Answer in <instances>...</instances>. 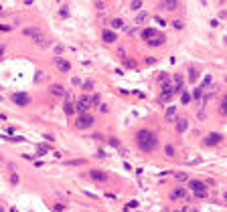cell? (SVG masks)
I'll return each instance as SVG.
<instances>
[{
	"label": "cell",
	"mask_w": 227,
	"mask_h": 212,
	"mask_svg": "<svg viewBox=\"0 0 227 212\" xmlns=\"http://www.w3.org/2000/svg\"><path fill=\"white\" fill-rule=\"evenodd\" d=\"M136 146L142 152H152L156 147V135L152 133L150 129H140L136 133Z\"/></svg>",
	"instance_id": "obj_1"
},
{
	"label": "cell",
	"mask_w": 227,
	"mask_h": 212,
	"mask_svg": "<svg viewBox=\"0 0 227 212\" xmlns=\"http://www.w3.org/2000/svg\"><path fill=\"white\" fill-rule=\"evenodd\" d=\"M189 188L193 190V194H195L197 198H207V196H209L207 184H203L201 180H191V182H189Z\"/></svg>",
	"instance_id": "obj_2"
},
{
	"label": "cell",
	"mask_w": 227,
	"mask_h": 212,
	"mask_svg": "<svg viewBox=\"0 0 227 212\" xmlns=\"http://www.w3.org/2000/svg\"><path fill=\"white\" fill-rule=\"evenodd\" d=\"M89 105H91V99H89L87 95H81V97H79V101L75 103V111L79 113V115H83V113H87Z\"/></svg>",
	"instance_id": "obj_3"
},
{
	"label": "cell",
	"mask_w": 227,
	"mask_h": 212,
	"mask_svg": "<svg viewBox=\"0 0 227 212\" xmlns=\"http://www.w3.org/2000/svg\"><path fill=\"white\" fill-rule=\"evenodd\" d=\"M93 115H89V113H83V115H79L77 117V121H75V125L79 127V129H87V127H91L93 125Z\"/></svg>",
	"instance_id": "obj_4"
},
{
	"label": "cell",
	"mask_w": 227,
	"mask_h": 212,
	"mask_svg": "<svg viewBox=\"0 0 227 212\" xmlns=\"http://www.w3.org/2000/svg\"><path fill=\"white\" fill-rule=\"evenodd\" d=\"M55 67H57L59 71H61V73H69V69H71V63L69 61H65V59L63 57H55Z\"/></svg>",
	"instance_id": "obj_5"
},
{
	"label": "cell",
	"mask_w": 227,
	"mask_h": 212,
	"mask_svg": "<svg viewBox=\"0 0 227 212\" xmlns=\"http://www.w3.org/2000/svg\"><path fill=\"white\" fill-rule=\"evenodd\" d=\"M12 101H14L16 105H28L31 103V97H28L27 93H14V95H12Z\"/></svg>",
	"instance_id": "obj_6"
},
{
	"label": "cell",
	"mask_w": 227,
	"mask_h": 212,
	"mask_svg": "<svg viewBox=\"0 0 227 212\" xmlns=\"http://www.w3.org/2000/svg\"><path fill=\"white\" fill-rule=\"evenodd\" d=\"M89 178H91L93 182H108V180H110L108 174L100 172V170H91V172H89Z\"/></svg>",
	"instance_id": "obj_7"
},
{
	"label": "cell",
	"mask_w": 227,
	"mask_h": 212,
	"mask_svg": "<svg viewBox=\"0 0 227 212\" xmlns=\"http://www.w3.org/2000/svg\"><path fill=\"white\" fill-rule=\"evenodd\" d=\"M221 139H223L221 133H209V135H205V146H217Z\"/></svg>",
	"instance_id": "obj_8"
},
{
	"label": "cell",
	"mask_w": 227,
	"mask_h": 212,
	"mask_svg": "<svg viewBox=\"0 0 227 212\" xmlns=\"http://www.w3.org/2000/svg\"><path fill=\"white\" fill-rule=\"evenodd\" d=\"M185 198H187V190L181 188V186H178L177 190H173V192H170V200H185Z\"/></svg>",
	"instance_id": "obj_9"
},
{
	"label": "cell",
	"mask_w": 227,
	"mask_h": 212,
	"mask_svg": "<svg viewBox=\"0 0 227 212\" xmlns=\"http://www.w3.org/2000/svg\"><path fill=\"white\" fill-rule=\"evenodd\" d=\"M49 93H53L55 97H67V95H69V93H67L61 85H51V87H49Z\"/></svg>",
	"instance_id": "obj_10"
},
{
	"label": "cell",
	"mask_w": 227,
	"mask_h": 212,
	"mask_svg": "<svg viewBox=\"0 0 227 212\" xmlns=\"http://www.w3.org/2000/svg\"><path fill=\"white\" fill-rule=\"evenodd\" d=\"M177 113H178V109L174 107V105H170V107L166 109V115H164V119H166V121H174V119H177Z\"/></svg>",
	"instance_id": "obj_11"
},
{
	"label": "cell",
	"mask_w": 227,
	"mask_h": 212,
	"mask_svg": "<svg viewBox=\"0 0 227 212\" xmlns=\"http://www.w3.org/2000/svg\"><path fill=\"white\" fill-rule=\"evenodd\" d=\"M183 87H185V81H183L181 75H177V77H174V87H173V91H174V93H183Z\"/></svg>",
	"instance_id": "obj_12"
},
{
	"label": "cell",
	"mask_w": 227,
	"mask_h": 212,
	"mask_svg": "<svg viewBox=\"0 0 227 212\" xmlns=\"http://www.w3.org/2000/svg\"><path fill=\"white\" fill-rule=\"evenodd\" d=\"M187 127H189V121H187L185 117H181V119H177V125H174V129H177L178 133H183V131H187Z\"/></svg>",
	"instance_id": "obj_13"
},
{
	"label": "cell",
	"mask_w": 227,
	"mask_h": 212,
	"mask_svg": "<svg viewBox=\"0 0 227 212\" xmlns=\"http://www.w3.org/2000/svg\"><path fill=\"white\" fill-rule=\"evenodd\" d=\"M33 41H35V45L39 46V49H47V46H49V41H47L45 36H43V32H41L39 36H35Z\"/></svg>",
	"instance_id": "obj_14"
},
{
	"label": "cell",
	"mask_w": 227,
	"mask_h": 212,
	"mask_svg": "<svg viewBox=\"0 0 227 212\" xmlns=\"http://www.w3.org/2000/svg\"><path fill=\"white\" fill-rule=\"evenodd\" d=\"M173 89H164V91H162L160 93V97H158V101H160V103H166V101H168L170 99V97H173Z\"/></svg>",
	"instance_id": "obj_15"
},
{
	"label": "cell",
	"mask_w": 227,
	"mask_h": 212,
	"mask_svg": "<svg viewBox=\"0 0 227 212\" xmlns=\"http://www.w3.org/2000/svg\"><path fill=\"white\" fill-rule=\"evenodd\" d=\"M162 8H166V10H177L178 8V2H174V0H164V2H160Z\"/></svg>",
	"instance_id": "obj_16"
},
{
	"label": "cell",
	"mask_w": 227,
	"mask_h": 212,
	"mask_svg": "<svg viewBox=\"0 0 227 212\" xmlns=\"http://www.w3.org/2000/svg\"><path fill=\"white\" fill-rule=\"evenodd\" d=\"M23 32L27 36H31V39H35V36H39L41 35V31H39V28H35V26H28V28H23Z\"/></svg>",
	"instance_id": "obj_17"
},
{
	"label": "cell",
	"mask_w": 227,
	"mask_h": 212,
	"mask_svg": "<svg viewBox=\"0 0 227 212\" xmlns=\"http://www.w3.org/2000/svg\"><path fill=\"white\" fill-rule=\"evenodd\" d=\"M142 36H144L146 41H152L154 36H158V35H156V28H144V31H142Z\"/></svg>",
	"instance_id": "obj_18"
},
{
	"label": "cell",
	"mask_w": 227,
	"mask_h": 212,
	"mask_svg": "<svg viewBox=\"0 0 227 212\" xmlns=\"http://www.w3.org/2000/svg\"><path fill=\"white\" fill-rule=\"evenodd\" d=\"M101 39H104L106 42H116V32H112V31H104V32H101Z\"/></svg>",
	"instance_id": "obj_19"
},
{
	"label": "cell",
	"mask_w": 227,
	"mask_h": 212,
	"mask_svg": "<svg viewBox=\"0 0 227 212\" xmlns=\"http://www.w3.org/2000/svg\"><path fill=\"white\" fill-rule=\"evenodd\" d=\"M164 42V36H154L152 41H148V46H160Z\"/></svg>",
	"instance_id": "obj_20"
},
{
	"label": "cell",
	"mask_w": 227,
	"mask_h": 212,
	"mask_svg": "<svg viewBox=\"0 0 227 212\" xmlns=\"http://www.w3.org/2000/svg\"><path fill=\"white\" fill-rule=\"evenodd\" d=\"M63 111H65V115H73L75 113V105L73 103H65L63 105Z\"/></svg>",
	"instance_id": "obj_21"
},
{
	"label": "cell",
	"mask_w": 227,
	"mask_h": 212,
	"mask_svg": "<svg viewBox=\"0 0 227 212\" xmlns=\"http://www.w3.org/2000/svg\"><path fill=\"white\" fill-rule=\"evenodd\" d=\"M146 18H148V14H146V12H140V14L136 16V24H142V22H146Z\"/></svg>",
	"instance_id": "obj_22"
},
{
	"label": "cell",
	"mask_w": 227,
	"mask_h": 212,
	"mask_svg": "<svg viewBox=\"0 0 227 212\" xmlns=\"http://www.w3.org/2000/svg\"><path fill=\"white\" fill-rule=\"evenodd\" d=\"M112 26L114 28H124V20L122 18H112Z\"/></svg>",
	"instance_id": "obj_23"
},
{
	"label": "cell",
	"mask_w": 227,
	"mask_h": 212,
	"mask_svg": "<svg viewBox=\"0 0 227 212\" xmlns=\"http://www.w3.org/2000/svg\"><path fill=\"white\" fill-rule=\"evenodd\" d=\"M101 103V95L100 93H93L91 95V105H100Z\"/></svg>",
	"instance_id": "obj_24"
},
{
	"label": "cell",
	"mask_w": 227,
	"mask_h": 212,
	"mask_svg": "<svg viewBox=\"0 0 227 212\" xmlns=\"http://www.w3.org/2000/svg\"><path fill=\"white\" fill-rule=\"evenodd\" d=\"M108 143H110L112 147H118V150L122 147V146H120V139H118V137H110V139H108Z\"/></svg>",
	"instance_id": "obj_25"
},
{
	"label": "cell",
	"mask_w": 227,
	"mask_h": 212,
	"mask_svg": "<svg viewBox=\"0 0 227 212\" xmlns=\"http://www.w3.org/2000/svg\"><path fill=\"white\" fill-rule=\"evenodd\" d=\"M193 99H195V101H199L201 99V97H203V89H195V91H193Z\"/></svg>",
	"instance_id": "obj_26"
},
{
	"label": "cell",
	"mask_w": 227,
	"mask_h": 212,
	"mask_svg": "<svg viewBox=\"0 0 227 212\" xmlns=\"http://www.w3.org/2000/svg\"><path fill=\"white\" fill-rule=\"evenodd\" d=\"M142 8V2L140 0H134V2H130V10H140Z\"/></svg>",
	"instance_id": "obj_27"
},
{
	"label": "cell",
	"mask_w": 227,
	"mask_h": 212,
	"mask_svg": "<svg viewBox=\"0 0 227 212\" xmlns=\"http://www.w3.org/2000/svg\"><path fill=\"white\" fill-rule=\"evenodd\" d=\"M164 154L168 156V158H174V147L173 146H164Z\"/></svg>",
	"instance_id": "obj_28"
},
{
	"label": "cell",
	"mask_w": 227,
	"mask_h": 212,
	"mask_svg": "<svg viewBox=\"0 0 227 212\" xmlns=\"http://www.w3.org/2000/svg\"><path fill=\"white\" fill-rule=\"evenodd\" d=\"M134 208H138V200H132V202H128V204H126V208H124V210H134Z\"/></svg>",
	"instance_id": "obj_29"
},
{
	"label": "cell",
	"mask_w": 227,
	"mask_h": 212,
	"mask_svg": "<svg viewBox=\"0 0 227 212\" xmlns=\"http://www.w3.org/2000/svg\"><path fill=\"white\" fill-rule=\"evenodd\" d=\"M191 99H193V97L189 95V93H187V91H183V95H181V101H183V103H189Z\"/></svg>",
	"instance_id": "obj_30"
},
{
	"label": "cell",
	"mask_w": 227,
	"mask_h": 212,
	"mask_svg": "<svg viewBox=\"0 0 227 212\" xmlns=\"http://www.w3.org/2000/svg\"><path fill=\"white\" fill-rule=\"evenodd\" d=\"M81 89H83V91H91V89H93V83L91 81H85L83 85H81Z\"/></svg>",
	"instance_id": "obj_31"
},
{
	"label": "cell",
	"mask_w": 227,
	"mask_h": 212,
	"mask_svg": "<svg viewBox=\"0 0 227 212\" xmlns=\"http://www.w3.org/2000/svg\"><path fill=\"white\" fill-rule=\"evenodd\" d=\"M174 176H177V180H178V182H185V180H189V176H187V174H183V172L174 174Z\"/></svg>",
	"instance_id": "obj_32"
},
{
	"label": "cell",
	"mask_w": 227,
	"mask_h": 212,
	"mask_svg": "<svg viewBox=\"0 0 227 212\" xmlns=\"http://www.w3.org/2000/svg\"><path fill=\"white\" fill-rule=\"evenodd\" d=\"M69 166H81V164H85V160H71V162H67Z\"/></svg>",
	"instance_id": "obj_33"
},
{
	"label": "cell",
	"mask_w": 227,
	"mask_h": 212,
	"mask_svg": "<svg viewBox=\"0 0 227 212\" xmlns=\"http://www.w3.org/2000/svg\"><path fill=\"white\" fill-rule=\"evenodd\" d=\"M37 152H39V156H43V154H47V152H49V147H47V146H39Z\"/></svg>",
	"instance_id": "obj_34"
},
{
	"label": "cell",
	"mask_w": 227,
	"mask_h": 212,
	"mask_svg": "<svg viewBox=\"0 0 227 212\" xmlns=\"http://www.w3.org/2000/svg\"><path fill=\"white\" fill-rule=\"evenodd\" d=\"M53 210H57V212L65 210V204H61V202H57V204H53Z\"/></svg>",
	"instance_id": "obj_35"
},
{
	"label": "cell",
	"mask_w": 227,
	"mask_h": 212,
	"mask_svg": "<svg viewBox=\"0 0 227 212\" xmlns=\"http://www.w3.org/2000/svg\"><path fill=\"white\" fill-rule=\"evenodd\" d=\"M189 75H191V77H189L191 81H197V75H199V73H197V69H191V71H189Z\"/></svg>",
	"instance_id": "obj_36"
},
{
	"label": "cell",
	"mask_w": 227,
	"mask_h": 212,
	"mask_svg": "<svg viewBox=\"0 0 227 212\" xmlns=\"http://www.w3.org/2000/svg\"><path fill=\"white\" fill-rule=\"evenodd\" d=\"M221 113H223V115H227V97L223 99V103H221Z\"/></svg>",
	"instance_id": "obj_37"
},
{
	"label": "cell",
	"mask_w": 227,
	"mask_h": 212,
	"mask_svg": "<svg viewBox=\"0 0 227 212\" xmlns=\"http://www.w3.org/2000/svg\"><path fill=\"white\" fill-rule=\"evenodd\" d=\"M59 14H61L63 18H67V16H69V10H67V6H63L61 10H59Z\"/></svg>",
	"instance_id": "obj_38"
},
{
	"label": "cell",
	"mask_w": 227,
	"mask_h": 212,
	"mask_svg": "<svg viewBox=\"0 0 227 212\" xmlns=\"http://www.w3.org/2000/svg\"><path fill=\"white\" fill-rule=\"evenodd\" d=\"M4 142H24V137H2Z\"/></svg>",
	"instance_id": "obj_39"
},
{
	"label": "cell",
	"mask_w": 227,
	"mask_h": 212,
	"mask_svg": "<svg viewBox=\"0 0 227 212\" xmlns=\"http://www.w3.org/2000/svg\"><path fill=\"white\" fill-rule=\"evenodd\" d=\"M154 20H156V24H160V26H164V18H162V16H156V18H154Z\"/></svg>",
	"instance_id": "obj_40"
},
{
	"label": "cell",
	"mask_w": 227,
	"mask_h": 212,
	"mask_svg": "<svg viewBox=\"0 0 227 212\" xmlns=\"http://www.w3.org/2000/svg\"><path fill=\"white\" fill-rule=\"evenodd\" d=\"M100 111H101V113H108V111H110V107H108L106 103H101V105H100Z\"/></svg>",
	"instance_id": "obj_41"
},
{
	"label": "cell",
	"mask_w": 227,
	"mask_h": 212,
	"mask_svg": "<svg viewBox=\"0 0 227 212\" xmlns=\"http://www.w3.org/2000/svg\"><path fill=\"white\" fill-rule=\"evenodd\" d=\"M173 26L178 31V28H183V22H181V20H174V22H173Z\"/></svg>",
	"instance_id": "obj_42"
},
{
	"label": "cell",
	"mask_w": 227,
	"mask_h": 212,
	"mask_svg": "<svg viewBox=\"0 0 227 212\" xmlns=\"http://www.w3.org/2000/svg\"><path fill=\"white\" fill-rule=\"evenodd\" d=\"M209 85H211V77H205V81H203V89H205V87H209Z\"/></svg>",
	"instance_id": "obj_43"
},
{
	"label": "cell",
	"mask_w": 227,
	"mask_h": 212,
	"mask_svg": "<svg viewBox=\"0 0 227 212\" xmlns=\"http://www.w3.org/2000/svg\"><path fill=\"white\" fill-rule=\"evenodd\" d=\"M0 31H2V32H8V31H10V26H6V24H0Z\"/></svg>",
	"instance_id": "obj_44"
},
{
	"label": "cell",
	"mask_w": 227,
	"mask_h": 212,
	"mask_svg": "<svg viewBox=\"0 0 227 212\" xmlns=\"http://www.w3.org/2000/svg\"><path fill=\"white\" fill-rule=\"evenodd\" d=\"M10 182H12V184H16V182H18V176H16V174H12V176H10Z\"/></svg>",
	"instance_id": "obj_45"
},
{
	"label": "cell",
	"mask_w": 227,
	"mask_h": 212,
	"mask_svg": "<svg viewBox=\"0 0 227 212\" xmlns=\"http://www.w3.org/2000/svg\"><path fill=\"white\" fill-rule=\"evenodd\" d=\"M146 63H148V65H154V63H156V59H154V57H148Z\"/></svg>",
	"instance_id": "obj_46"
},
{
	"label": "cell",
	"mask_w": 227,
	"mask_h": 212,
	"mask_svg": "<svg viewBox=\"0 0 227 212\" xmlns=\"http://www.w3.org/2000/svg\"><path fill=\"white\" fill-rule=\"evenodd\" d=\"M55 53H57V55H59V53H63V46H61V45H57V46H55Z\"/></svg>",
	"instance_id": "obj_47"
},
{
	"label": "cell",
	"mask_w": 227,
	"mask_h": 212,
	"mask_svg": "<svg viewBox=\"0 0 227 212\" xmlns=\"http://www.w3.org/2000/svg\"><path fill=\"white\" fill-rule=\"evenodd\" d=\"M4 51H6V46H4V45H0V59H2V55H4Z\"/></svg>",
	"instance_id": "obj_48"
},
{
	"label": "cell",
	"mask_w": 227,
	"mask_h": 212,
	"mask_svg": "<svg viewBox=\"0 0 227 212\" xmlns=\"http://www.w3.org/2000/svg\"><path fill=\"white\" fill-rule=\"evenodd\" d=\"M189 212H199V210H197V208H191V210H189Z\"/></svg>",
	"instance_id": "obj_49"
},
{
	"label": "cell",
	"mask_w": 227,
	"mask_h": 212,
	"mask_svg": "<svg viewBox=\"0 0 227 212\" xmlns=\"http://www.w3.org/2000/svg\"><path fill=\"white\" fill-rule=\"evenodd\" d=\"M0 212H4V208H2V206H0Z\"/></svg>",
	"instance_id": "obj_50"
},
{
	"label": "cell",
	"mask_w": 227,
	"mask_h": 212,
	"mask_svg": "<svg viewBox=\"0 0 227 212\" xmlns=\"http://www.w3.org/2000/svg\"><path fill=\"white\" fill-rule=\"evenodd\" d=\"M0 162H2V156H0Z\"/></svg>",
	"instance_id": "obj_51"
},
{
	"label": "cell",
	"mask_w": 227,
	"mask_h": 212,
	"mask_svg": "<svg viewBox=\"0 0 227 212\" xmlns=\"http://www.w3.org/2000/svg\"><path fill=\"white\" fill-rule=\"evenodd\" d=\"M10 212H16V210H10Z\"/></svg>",
	"instance_id": "obj_52"
}]
</instances>
